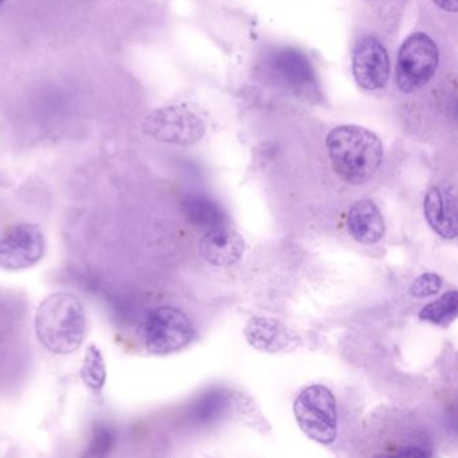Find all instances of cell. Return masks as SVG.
<instances>
[{
    "instance_id": "44dd1931",
    "label": "cell",
    "mask_w": 458,
    "mask_h": 458,
    "mask_svg": "<svg viewBox=\"0 0 458 458\" xmlns=\"http://www.w3.org/2000/svg\"><path fill=\"white\" fill-rule=\"evenodd\" d=\"M0 4H2V0H0Z\"/></svg>"
},
{
    "instance_id": "277c9868",
    "label": "cell",
    "mask_w": 458,
    "mask_h": 458,
    "mask_svg": "<svg viewBox=\"0 0 458 458\" xmlns=\"http://www.w3.org/2000/svg\"><path fill=\"white\" fill-rule=\"evenodd\" d=\"M294 415L302 433L321 445L336 439V399L328 387L313 385L304 388L294 401Z\"/></svg>"
},
{
    "instance_id": "7c38bea8",
    "label": "cell",
    "mask_w": 458,
    "mask_h": 458,
    "mask_svg": "<svg viewBox=\"0 0 458 458\" xmlns=\"http://www.w3.org/2000/svg\"><path fill=\"white\" fill-rule=\"evenodd\" d=\"M347 230L356 242L374 245L386 232L385 219L372 200L360 199L351 206L347 216Z\"/></svg>"
},
{
    "instance_id": "6da1fadb",
    "label": "cell",
    "mask_w": 458,
    "mask_h": 458,
    "mask_svg": "<svg viewBox=\"0 0 458 458\" xmlns=\"http://www.w3.org/2000/svg\"><path fill=\"white\" fill-rule=\"evenodd\" d=\"M327 149L335 173L353 186L374 178L383 160L379 138L359 125H340L327 138Z\"/></svg>"
},
{
    "instance_id": "9a60e30c",
    "label": "cell",
    "mask_w": 458,
    "mask_h": 458,
    "mask_svg": "<svg viewBox=\"0 0 458 458\" xmlns=\"http://www.w3.org/2000/svg\"><path fill=\"white\" fill-rule=\"evenodd\" d=\"M458 294L455 291L447 292L441 299L425 305L420 310V318L434 326H449L457 318Z\"/></svg>"
},
{
    "instance_id": "7a4b0ae2",
    "label": "cell",
    "mask_w": 458,
    "mask_h": 458,
    "mask_svg": "<svg viewBox=\"0 0 458 458\" xmlns=\"http://www.w3.org/2000/svg\"><path fill=\"white\" fill-rule=\"evenodd\" d=\"M36 335L50 352L71 355L87 336V313L73 294L57 292L39 304L36 313Z\"/></svg>"
},
{
    "instance_id": "3957f363",
    "label": "cell",
    "mask_w": 458,
    "mask_h": 458,
    "mask_svg": "<svg viewBox=\"0 0 458 458\" xmlns=\"http://www.w3.org/2000/svg\"><path fill=\"white\" fill-rule=\"evenodd\" d=\"M139 334L149 353L165 356L187 347L194 339L195 329L183 310L162 305L144 315Z\"/></svg>"
},
{
    "instance_id": "4fadbf2b",
    "label": "cell",
    "mask_w": 458,
    "mask_h": 458,
    "mask_svg": "<svg viewBox=\"0 0 458 458\" xmlns=\"http://www.w3.org/2000/svg\"><path fill=\"white\" fill-rule=\"evenodd\" d=\"M276 77L296 93H310L316 88V74L310 60L296 50H283L273 61Z\"/></svg>"
},
{
    "instance_id": "d6986e66",
    "label": "cell",
    "mask_w": 458,
    "mask_h": 458,
    "mask_svg": "<svg viewBox=\"0 0 458 458\" xmlns=\"http://www.w3.org/2000/svg\"><path fill=\"white\" fill-rule=\"evenodd\" d=\"M112 442H114V436H112L111 430L98 428L96 431L92 445H90V450H92L90 453L95 455L106 454L108 450L111 449Z\"/></svg>"
},
{
    "instance_id": "ba28073f",
    "label": "cell",
    "mask_w": 458,
    "mask_h": 458,
    "mask_svg": "<svg viewBox=\"0 0 458 458\" xmlns=\"http://www.w3.org/2000/svg\"><path fill=\"white\" fill-rule=\"evenodd\" d=\"M352 73L361 89L374 92L383 89L390 79L387 50L374 37H364L352 53Z\"/></svg>"
},
{
    "instance_id": "9c48e42d",
    "label": "cell",
    "mask_w": 458,
    "mask_h": 458,
    "mask_svg": "<svg viewBox=\"0 0 458 458\" xmlns=\"http://www.w3.org/2000/svg\"><path fill=\"white\" fill-rule=\"evenodd\" d=\"M246 340L262 352H291L300 345V337L293 329L276 318L254 316L246 323Z\"/></svg>"
},
{
    "instance_id": "52a82bcc",
    "label": "cell",
    "mask_w": 458,
    "mask_h": 458,
    "mask_svg": "<svg viewBox=\"0 0 458 458\" xmlns=\"http://www.w3.org/2000/svg\"><path fill=\"white\" fill-rule=\"evenodd\" d=\"M47 241L36 224H18L0 237V269L20 272L38 264L45 256Z\"/></svg>"
},
{
    "instance_id": "e0dca14e",
    "label": "cell",
    "mask_w": 458,
    "mask_h": 458,
    "mask_svg": "<svg viewBox=\"0 0 458 458\" xmlns=\"http://www.w3.org/2000/svg\"><path fill=\"white\" fill-rule=\"evenodd\" d=\"M226 403V396L222 393H210L200 399L195 406V417L198 420H210L221 412L222 407Z\"/></svg>"
},
{
    "instance_id": "2e32d148",
    "label": "cell",
    "mask_w": 458,
    "mask_h": 458,
    "mask_svg": "<svg viewBox=\"0 0 458 458\" xmlns=\"http://www.w3.org/2000/svg\"><path fill=\"white\" fill-rule=\"evenodd\" d=\"M82 382L95 393L100 394L106 382V364L98 345L90 344L85 352L81 367Z\"/></svg>"
},
{
    "instance_id": "8992f818",
    "label": "cell",
    "mask_w": 458,
    "mask_h": 458,
    "mask_svg": "<svg viewBox=\"0 0 458 458\" xmlns=\"http://www.w3.org/2000/svg\"><path fill=\"white\" fill-rule=\"evenodd\" d=\"M144 133L162 143L192 146L202 140L206 127L202 120L184 106H165L147 114Z\"/></svg>"
},
{
    "instance_id": "ffe728a7",
    "label": "cell",
    "mask_w": 458,
    "mask_h": 458,
    "mask_svg": "<svg viewBox=\"0 0 458 458\" xmlns=\"http://www.w3.org/2000/svg\"><path fill=\"white\" fill-rule=\"evenodd\" d=\"M437 6L441 7L445 12L455 13L457 12L458 0H433Z\"/></svg>"
},
{
    "instance_id": "ac0fdd59",
    "label": "cell",
    "mask_w": 458,
    "mask_h": 458,
    "mask_svg": "<svg viewBox=\"0 0 458 458\" xmlns=\"http://www.w3.org/2000/svg\"><path fill=\"white\" fill-rule=\"evenodd\" d=\"M441 285L442 280L438 275H436V273H423L412 281L411 286H410V294L412 297H418V299L433 296V294L438 293Z\"/></svg>"
},
{
    "instance_id": "5b68a950",
    "label": "cell",
    "mask_w": 458,
    "mask_h": 458,
    "mask_svg": "<svg viewBox=\"0 0 458 458\" xmlns=\"http://www.w3.org/2000/svg\"><path fill=\"white\" fill-rule=\"evenodd\" d=\"M439 53L437 45L425 33L407 37L396 60V82L404 93L425 87L436 73Z\"/></svg>"
},
{
    "instance_id": "5bb4252c",
    "label": "cell",
    "mask_w": 458,
    "mask_h": 458,
    "mask_svg": "<svg viewBox=\"0 0 458 458\" xmlns=\"http://www.w3.org/2000/svg\"><path fill=\"white\" fill-rule=\"evenodd\" d=\"M183 210L191 224L210 230L227 225V218L222 208L208 198L191 195L183 200Z\"/></svg>"
},
{
    "instance_id": "8fae6325",
    "label": "cell",
    "mask_w": 458,
    "mask_h": 458,
    "mask_svg": "<svg viewBox=\"0 0 458 458\" xmlns=\"http://www.w3.org/2000/svg\"><path fill=\"white\" fill-rule=\"evenodd\" d=\"M245 251V241L235 230L225 226L208 230L199 242V253L214 267H233Z\"/></svg>"
},
{
    "instance_id": "30bf717a",
    "label": "cell",
    "mask_w": 458,
    "mask_h": 458,
    "mask_svg": "<svg viewBox=\"0 0 458 458\" xmlns=\"http://www.w3.org/2000/svg\"><path fill=\"white\" fill-rule=\"evenodd\" d=\"M423 211L428 226L445 240L457 237V203L454 187L438 184L431 187L423 200Z\"/></svg>"
}]
</instances>
